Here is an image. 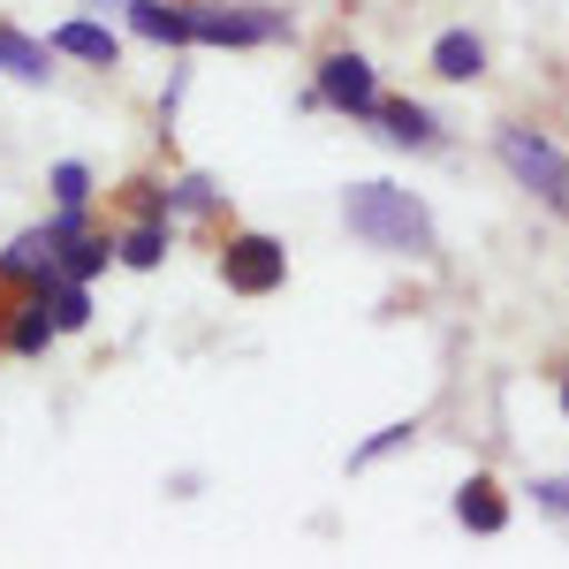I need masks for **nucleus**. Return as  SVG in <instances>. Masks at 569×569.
<instances>
[{
	"label": "nucleus",
	"mask_w": 569,
	"mask_h": 569,
	"mask_svg": "<svg viewBox=\"0 0 569 569\" xmlns=\"http://www.w3.org/2000/svg\"><path fill=\"white\" fill-rule=\"evenodd\" d=\"M182 91H190V69H168V84H160V130H168V122H176V107H182Z\"/></svg>",
	"instance_id": "obj_21"
},
{
	"label": "nucleus",
	"mask_w": 569,
	"mask_h": 569,
	"mask_svg": "<svg viewBox=\"0 0 569 569\" xmlns=\"http://www.w3.org/2000/svg\"><path fill=\"white\" fill-rule=\"evenodd\" d=\"M0 77H8V69H0Z\"/></svg>",
	"instance_id": "obj_25"
},
{
	"label": "nucleus",
	"mask_w": 569,
	"mask_h": 569,
	"mask_svg": "<svg viewBox=\"0 0 569 569\" xmlns=\"http://www.w3.org/2000/svg\"><path fill=\"white\" fill-rule=\"evenodd\" d=\"M297 16L266 0H190V46H289Z\"/></svg>",
	"instance_id": "obj_2"
},
{
	"label": "nucleus",
	"mask_w": 569,
	"mask_h": 569,
	"mask_svg": "<svg viewBox=\"0 0 569 569\" xmlns=\"http://www.w3.org/2000/svg\"><path fill=\"white\" fill-rule=\"evenodd\" d=\"M53 39H31V31H16L8 16H0V69L16 77V84H53Z\"/></svg>",
	"instance_id": "obj_11"
},
{
	"label": "nucleus",
	"mask_w": 569,
	"mask_h": 569,
	"mask_svg": "<svg viewBox=\"0 0 569 569\" xmlns=\"http://www.w3.org/2000/svg\"><path fill=\"white\" fill-rule=\"evenodd\" d=\"M493 160L509 168L517 190H531L539 206L569 213V152L555 144V137H539L531 122H509V130H493Z\"/></svg>",
	"instance_id": "obj_3"
},
{
	"label": "nucleus",
	"mask_w": 569,
	"mask_h": 569,
	"mask_svg": "<svg viewBox=\"0 0 569 569\" xmlns=\"http://www.w3.org/2000/svg\"><path fill=\"white\" fill-rule=\"evenodd\" d=\"M456 525H463V531H479V539L509 531V493H501V479L471 471V479L456 486Z\"/></svg>",
	"instance_id": "obj_9"
},
{
	"label": "nucleus",
	"mask_w": 569,
	"mask_h": 569,
	"mask_svg": "<svg viewBox=\"0 0 569 569\" xmlns=\"http://www.w3.org/2000/svg\"><path fill=\"white\" fill-rule=\"evenodd\" d=\"M46 305H53V327H61V335H84L91 327V281H69V273H61V281L46 289Z\"/></svg>",
	"instance_id": "obj_17"
},
{
	"label": "nucleus",
	"mask_w": 569,
	"mask_h": 569,
	"mask_svg": "<svg viewBox=\"0 0 569 569\" xmlns=\"http://www.w3.org/2000/svg\"><path fill=\"white\" fill-rule=\"evenodd\" d=\"M168 243H176V220H122L114 228V251L130 273H160L168 266Z\"/></svg>",
	"instance_id": "obj_13"
},
{
	"label": "nucleus",
	"mask_w": 569,
	"mask_h": 569,
	"mask_svg": "<svg viewBox=\"0 0 569 569\" xmlns=\"http://www.w3.org/2000/svg\"><path fill=\"white\" fill-rule=\"evenodd\" d=\"M0 281H8V289H39V297L61 281V243H53V228H46V220L0 243Z\"/></svg>",
	"instance_id": "obj_6"
},
{
	"label": "nucleus",
	"mask_w": 569,
	"mask_h": 569,
	"mask_svg": "<svg viewBox=\"0 0 569 569\" xmlns=\"http://www.w3.org/2000/svg\"><path fill=\"white\" fill-rule=\"evenodd\" d=\"M46 228H53V243H77V236H84V228H99V220H91V206H53V213H46Z\"/></svg>",
	"instance_id": "obj_20"
},
{
	"label": "nucleus",
	"mask_w": 569,
	"mask_h": 569,
	"mask_svg": "<svg viewBox=\"0 0 569 569\" xmlns=\"http://www.w3.org/2000/svg\"><path fill=\"white\" fill-rule=\"evenodd\" d=\"M426 69H433L440 84H479V77H486V39L456 23V31H440V39H433V53H426Z\"/></svg>",
	"instance_id": "obj_10"
},
{
	"label": "nucleus",
	"mask_w": 569,
	"mask_h": 569,
	"mask_svg": "<svg viewBox=\"0 0 569 569\" xmlns=\"http://www.w3.org/2000/svg\"><path fill=\"white\" fill-rule=\"evenodd\" d=\"M46 39H53V53H61V61H84V69H122V31H114V23H107V16H69V23H53V31H46Z\"/></svg>",
	"instance_id": "obj_7"
},
{
	"label": "nucleus",
	"mask_w": 569,
	"mask_h": 569,
	"mask_svg": "<svg viewBox=\"0 0 569 569\" xmlns=\"http://www.w3.org/2000/svg\"><path fill=\"white\" fill-rule=\"evenodd\" d=\"M311 84H319V99L335 107V114H350V122H372L380 114V77H372V61L357 53V46H335V53H319V69H311Z\"/></svg>",
	"instance_id": "obj_5"
},
{
	"label": "nucleus",
	"mask_w": 569,
	"mask_h": 569,
	"mask_svg": "<svg viewBox=\"0 0 569 569\" xmlns=\"http://www.w3.org/2000/svg\"><path fill=\"white\" fill-rule=\"evenodd\" d=\"M107 266H122V251H114L107 228H84L77 243H61V273H69V281H99Z\"/></svg>",
	"instance_id": "obj_15"
},
{
	"label": "nucleus",
	"mask_w": 569,
	"mask_h": 569,
	"mask_svg": "<svg viewBox=\"0 0 569 569\" xmlns=\"http://www.w3.org/2000/svg\"><path fill=\"white\" fill-rule=\"evenodd\" d=\"M418 433H426L418 418H395V426H380L372 440H357V448H350V471H372V463H388V456H402V448H410Z\"/></svg>",
	"instance_id": "obj_16"
},
{
	"label": "nucleus",
	"mask_w": 569,
	"mask_h": 569,
	"mask_svg": "<svg viewBox=\"0 0 569 569\" xmlns=\"http://www.w3.org/2000/svg\"><path fill=\"white\" fill-rule=\"evenodd\" d=\"M380 137L388 144H402V152H433L440 144V122H433V107H418V99H380Z\"/></svg>",
	"instance_id": "obj_12"
},
{
	"label": "nucleus",
	"mask_w": 569,
	"mask_h": 569,
	"mask_svg": "<svg viewBox=\"0 0 569 569\" xmlns=\"http://www.w3.org/2000/svg\"><path fill=\"white\" fill-rule=\"evenodd\" d=\"M525 493H531V509H539L547 525H562V531H569V479H531Z\"/></svg>",
	"instance_id": "obj_19"
},
{
	"label": "nucleus",
	"mask_w": 569,
	"mask_h": 569,
	"mask_svg": "<svg viewBox=\"0 0 569 569\" xmlns=\"http://www.w3.org/2000/svg\"><path fill=\"white\" fill-rule=\"evenodd\" d=\"M342 228L365 251H380V259H433L440 251L426 198L402 190V182H350L342 190Z\"/></svg>",
	"instance_id": "obj_1"
},
{
	"label": "nucleus",
	"mask_w": 569,
	"mask_h": 569,
	"mask_svg": "<svg viewBox=\"0 0 569 569\" xmlns=\"http://www.w3.org/2000/svg\"><path fill=\"white\" fill-rule=\"evenodd\" d=\"M562 418H569V380H562Z\"/></svg>",
	"instance_id": "obj_24"
},
{
	"label": "nucleus",
	"mask_w": 569,
	"mask_h": 569,
	"mask_svg": "<svg viewBox=\"0 0 569 569\" xmlns=\"http://www.w3.org/2000/svg\"><path fill=\"white\" fill-rule=\"evenodd\" d=\"M213 273L228 297H273L281 281H289V251L266 236V228H228L213 251Z\"/></svg>",
	"instance_id": "obj_4"
},
{
	"label": "nucleus",
	"mask_w": 569,
	"mask_h": 569,
	"mask_svg": "<svg viewBox=\"0 0 569 569\" xmlns=\"http://www.w3.org/2000/svg\"><path fill=\"white\" fill-rule=\"evenodd\" d=\"M160 198H168V220H213L220 206H228V190H220L213 176H168Z\"/></svg>",
	"instance_id": "obj_14"
},
{
	"label": "nucleus",
	"mask_w": 569,
	"mask_h": 569,
	"mask_svg": "<svg viewBox=\"0 0 569 569\" xmlns=\"http://www.w3.org/2000/svg\"><path fill=\"white\" fill-rule=\"evenodd\" d=\"M130 39L168 46V53H190V0H130Z\"/></svg>",
	"instance_id": "obj_8"
},
{
	"label": "nucleus",
	"mask_w": 569,
	"mask_h": 569,
	"mask_svg": "<svg viewBox=\"0 0 569 569\" xmlns=\"http://www.w3.org/2000/svg\"><path fill=\"white\" fill-rule=\"evenodd\" d=\"M46 190H53V206H91L99 198V176H91V160H53L46 168Z\"/></svg>",
	"instance_id": "obj_18"
},
{
	"label": "nucleus",
	"mask_w": 569,
	"mask_h": 569,
	"mask_svg": "<svg viewBox=\"0 0 569 569\" xmlns=\"http://www.w3.org/2000/svg\"><path fill=\"white\" fill-rule=\"evenodd\" d=\"M198 493H206L198 471H168V501H198Z\"/></svg>",
	"instance_id": "obj_22"
},
{
	"label": "nucleus",
	"mask_w": 569,
	"mask_h": 569,
	"mask_svg": "<svg viewBox=\"0 0 569 569\" xmlns=\"http://www.w3.org/2000/svg\"><path fill=\"white\" fill-rule=\"evenodd\" d=\"M91 16H122V8H130V0H84Z\"/></svg>",
	"instance_id": "obj_23"
}]
</instances>
